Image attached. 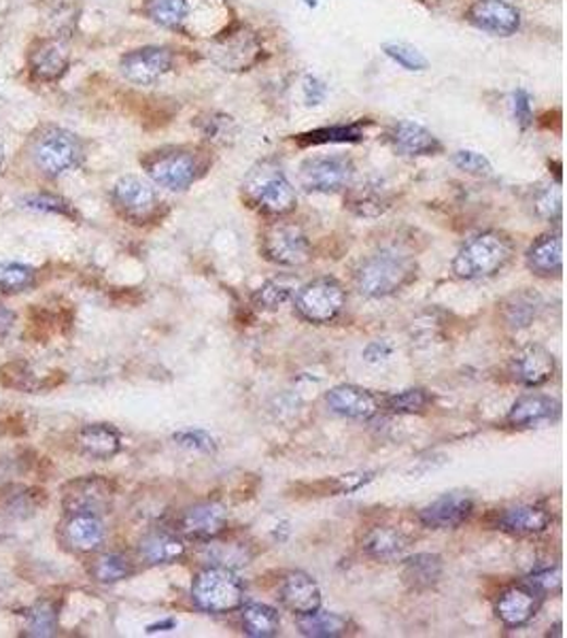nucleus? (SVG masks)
Segmentation results:
<instances>
[{
	"label": "nucleus",
	"instance_id": "nucleus-36",
	"mask_svg": "<svg viewBox=\"0 0 567 638\" xmlns=\"http://www.w3.org/2000/svg\"><path fill=\"white\" fill-rule=\"evenodd\" d=\"M364 122L347 127L317 128L298 136L300 145H325V143H358L364 136Z\"/></svg>",
	"mask_w": 567,
	"mask_h": 638
},
{
	"label": "nucleus",
	"instance_id": "nucleus-53",
	"mask_svg": "<svg viewBox=\"0 0 567 638\" xmlns=\"http://www.w3.org/2000/svg\"><path fill=\"white\" fill-rule=\"evenodd\" d=\"M4 167V147H2V143H0V170Z\"/></svg>",
	"mask_w": 567,
	"mask_h": 638
},
{
	"label": "nucleus",
	"instance_id": "nucleus-28",
	"mask_svg": "<svg viewBox=\"0 0 567 638\" xmlns=\"http://www.w3.org/2000/svg\"><path fill=\"white\" fill-rule=\"evenodd\" d=\"M410 545V539L400 528L394 526H376L365 532L362 550L367 557L378 562H391L405 555Z\"/></svg>",
	"mask_w": 567,
	"mask_h": 638
},
{
	"label": "nucleus",
	"instance_id": "nucleus-49",
	"mask_svg": "<svg viewBox=\"0 0 567 638\" xmlns=\"http://www.w3.org/2000/svg\"><path fill=\"white\" fill-rule=\"evenodd\" d=\"M325 94H327V87H325L324 82H319L317 77H311V75L304 80L306 105H322Z\"/></svg>",
	"mask_w": 567,
	"mask_h": 638
},
{
	"label": "nucleus",
	"instance_id": "nucleus-2",
	"mask_svg": "<svg viewBox=\"0 0 567 638\" xmlns=\"http://www.w3.org/2000/svg\"><path fill=\"white\" fill-rule=\"evenodd\" d=\"M417 277V262L398 250H381L362 260L355 270V288L364 298L394 297Z\"/></svg>",
	"mask_w": 567,
	"mask_h": 638
},
{
	"label": "nucleus",
	"instance_id": "nucleus-14",
	"mask_svg": "<svg viewBox=\"0 0 567 638\" xmlns=\"http://www.w3.org/2000/svg\"><path fill=\"white\" fill-rule=\"evenodd\" d=\"M113 485L102 477H83L64 485L62 505L67 513L102 515L111 509Z\"/></svg>",
	"mask_w": 567,
	"mask_h": 638
},
{
	"label": "nucleus",
	"instance_id": "nucleus-23",
	"mask_svg": "<svg viewBox=\"0 0 567 638\" xmlns=\"http://www.w3.org/2000/svg\"><path fill=\"white\" fill-rule=\"evenodd\" d=\"M553 517L551 513L542 507L535 505H517L510 509H504L497 515L495 528L510 534V537H535L542 534L544 530H548Z\"/></svg>",
	"mask_w": 567,
	"mask_h": 638
},
{
	"label": "nucleus",
	"instance_id": "nucleus-32",
	"mask_svg": "<svg viewBox=\"0 0 567 638\" xmlns=\"http://www.w3.org/2000/svg\"><path fill=\"white\" fill-rule=\"evenodd\" d=\"M351 628V619L340 613H327V611H315L311 615L298 617V630L302 637L311 638H336L345 637Z\"/></svg>",
	"mask_w": 567,
	"mask_h": 638
},
{
	"label": "nucleus",
	"instance_id": "nucleus-54",
	"mask_svg": "<svg viewBox=\"0 0 567 638\" xmlns=\"http://www.w3.org/2000/svg\"><path fill=\"white\" fill-rule=\"evenodd\" d=\"M309 7H317L319 4V0H304Z\"/></svg>",
	"mask_w": 567,
	"mask_h": 638
},
{
	"label": "nucleus",
	"instance_id": "nucleus-26",
	"mask_svg": "<svg viewBox=\"0 0 567 638\" xmlns=\"http://www.w3.org/2000/svg\"><path fill=\"white\" fill-rule=\"evenodd\" d=\"M69 69V51L62 43L41 39L33 45L31 51V71L41 82H56Z\"/></svg>",
	"mask_w": 567,
	"mask_h": 638
},
{
	"label": "nucleus",
	"instance_id": "nucleus-6",
	"mask_svg": "<svg viewBox=\"0 0 567 638\" xmlns=\"http://www.w3.org/2000/svg\"><path fill=\"white\" fill-rule=\"evenodd\" d=\"M192 600L201 611L213 615L239 611L244 604L243 579L230 566H206L192 581Z\"/></svg>",
	"mask_w": 567,
	"mask_h": 638
},
{
	"label": "nucleus",
	"instance_id": "nucleus-10",
	"mask_svg": "<svg viewBox=\"0 0 567 638\" xmlns=\"http://www.w3.org/2000/svg\"><path fill=\"white\" fill-rule=\"evenodd\" d=\"M111 201L116 212L132 224H147L156 219L162 205L156 188L134 174H125L113 185Z\"/></svg>",
	"mask_w": 567,
	"mask_h": 638
},
{
	"label": "nucleus",
	"instance_id": "nucleus-44",
	"mask_svg": "<svg viewBox=\"0 0 567 638\" xmlns=\"http://www.w3.org/2000/svg\"><path fill=\"white\" fill-rule=\"evenodd\" d=\"M533 213L540 217V219H559L562 215V192L557 188H544L535 194L533 198Z\"/></svg>",
	"mask_w": 567,
	"mask_h": 638
},
{
	"label": "nucleus",
	"instance_id": "nucleus-8",
	"mask_svg": "<svg viewBox=\"0 0 567 638\" xmlns=\"http://www.w3.org/2000/svg\"><path fill=\"white\" fill-rule=\"evenodd\" d=\"M347 304V292L334 277H317L293 294L295 311L311 324H331Z\"/></svg>",
	"mask_w": 567,
	"mask_h": 638
},
{
	"label": "nucleus",
	"instance_id": "nucleus-5",
	"mask_svg": "<svg viewBox=\"0 0 567 638\" xmlns=\"http://www.w3.org/2000/svg\"><path fill=\"white\" fill-rule=\"evenodd\" d=\"M31 158L43 174L60 177L82 165L85 145L75 132L47 124L31 139Z\"/></svg>",
	"mask_w": 567,
	"mask_h": 638
},
{
	"label": "nucleus",
	"instance_id": "nucleus-29",
	"mask_svg": "<svg viewBox=\"0 0 567 638\" xmlns=\"http://www.w3.org/2000/svg\"><path fill=\"white\" fill-rule=\"evenodd\" d=\"M188 553L185 539L177 532H152L138 543V555L143 562L152 566L174 564L183 559Z\"/></svg>",
	"mask_w": 567,
	"mask_h": 638
},
{
	"label": "nucleus",
	"instance_id": "nucleus-12",
	"mask_svg": "<svg viewBox=\"0 0 567 638\" xmlns=\"http://www.w3.org/2000/svg\"><path fill=\"white\" fill-rule=\"evenodd\" d=\"M174 56L164 45H145L132 49L120 58V73L125 82L134 85H154L170 73Z\"/></svg>",
	"mask_w": 567,
	"mask_h": 638
},
{
	"label": "nucleus",
	"instance_id": "nucleus-43",
	"mask_svg": "<svg viewBox=\"0 0 567 638\" xmlns=\"http://www.w3.org/2000/svg\"><path fill=\"white\" fill-rule=\"evenodd\" d=\"M174 443L190 449V452H198V454H215L217 452V441L206 432V430H181L174 432Z\"/></svg>",
	"mask_w": 567,
	"mask_h": 638
},
{
	"label": "nucleus",
	"instance_id": "nucleus-33",
	"mask_svg": "<svg viewBox=\"0 0 567 638\" xmlns=\"http://www.w3.org/2000/svg\"><path fill=\"white\" fill-rule=\"evenodd\" d=\"M89 575L94 581L111 586L134 575V564L122 553H100L98 557L92 559Z\"/></svg>",
	"mask_w": 567,
	"mask_h": 638
},
{
	"label": "nucleus",
	"instance_id": "nucleus-9",
	"mask_svg": "<svg viewBox=\"0 0 567 638\" xmlns=\"http://www.w3.org/2000/svg\"><path fill=\"white\" fill-rule=\"evenodd\" d=\"M355 165L347 156H313L300 165L298 181L306 192L334 194L347 190L353 181Z\"/></svg>",
	"mask_w": 567,
	"mask_h": 638
},
{
	"label": "nucleus",
	"instance_id": "nucleus-47",
	"mask_svg": "<svg viewBox=\"0 0 567 638\" xmlns=\"http://www.w3.org/2000/svg\"><path fill=\"white\" fill-rule=\"evenodd\" d=\"M26 207L37 209V212L71 215V205H69L64 198L56 196V194H37V196H31V198L26 201Z\"/></svg>",
	"mask_w": 567,
	"mask_h": 638
},
{
	"label": "nucleus",
	"instance_id": "nucleus-40",
	"mask_svg": "<svg viewBox=\"0 0 567 638\" xmlns=\"http://www.w3.org/2000/svg\"><path fill=\"white\" fill-rule=\"evenodd\" d=\"M28 637H51L58 630V611L51 602H39L24 613Z\"/></svg>",
	"mask_w": 567,
	"mask_h": 638
},
{
	"label": "nucleus",
	"instance_id": "nucleus-37",
	"mask_svg": "<svg viewBox=\"0 0 567 638\" xmlns=\"http://www.w3.org/2000/svg\"><path fill=\"white\" fill-rule=\"evenodd\" d=\"M430 402H432V396L425 389L410 387V389L387 394L378 405H383L387 411L398 413V416H414V413H423L430 407Z\"/></svg>",
	"mask_w": 567,
	"mask_h": 638
},
{
	"label": "nucleus",
	"instance_id": "nucleus-38",
	"mask_svg": "<svg viewBox=\"0 0 567 638\" xmlns=\"http://www.w3.org/2000/svg\"><path fill=\"white\" fill-rule=\"evenodd\" d=\"M145 13L164 28H179L188 17V0H145Z\"/></svg>",
	"mask_w": 567,
	"mask_h": 638
},
{
	"label": "nucleus",
	"instance_id": "nucleus-22",
	"mask_svg": "<svg viewBox=\"0 0 567 638\" xmlns=\"http://www.w3.org/2000/svg\"><path fill=\"white\" fill-rule=\"evenodd\" d=\"M60 537L71 552H96L105 541V523L94 513H69L60 526Z\"/></svg>",
	"mask_w": 567,
	"mask_h": 638
},
{
	"label": "nucleus",
	"instance_id": "nucleus-7",
	"mask_svg": "<svg viewBox=\"0 0 567 638\" xmlns=\"http://www.w3.org/2000/svg\"><path fill=\"white\" fill-rule=\"evenodd\" d=\"M260 252L268 262L285 268L304 266L313 257L306 232L298 224L284 219H275L270 226L264 228L260 237Z\"/></svg>",
	"mask_w": 567,
	"mask_h": 638
},
{
	"label": "nucleus",
	"instance_id": "nucleus-16",
	"mask_svg": "<svg viewBox=\"0 0 567 638\" xmlns=\"http://www.w3.org/2000/svg\"><path fill=\"white\" fill-rule=\"evenodd\" d=\"M555 373H557V360L542 345H527L510 360L512 380L526 387H540L551 382Z\"/></svg>",
	"mask_w": 567,
	"mask_h": 638
},
{
	"label": "nucleus",
	"instance_id": "nucleus-51",
	"mask_svg": "<svg viewBox=\"0 0 567 638\" xmlns=\"http://www.w3.org/2000/svg\"><path fill=\"white\" fill-rule=\"evenodd\" d=\"M13 324H15V313L7 309L4 304H0V340L13 330Z\"/></svg>",
	"mask_w": 567,
	"mask_h": 638
},
{
	"label": "nucleus",
	"instance_id": "nucleus-4",
	"mask_svg": "<svg viewBox=\"0 0 567 638\" xmlns=\"http://www.w3.org/2000/svg\"><path fill=\"white\" fill-rule=\"evenodd\" d=\"M208 167V160L198 147L170 145L156 149L143 158V169L154 183L170 192H185L192 188Z\"/></svg>",
	"mask_w": 567,
	"mask_h": 638
},
{
	"label": "nucleus",
	"instance_id": "nucleus-21",
	"mask_svg": "<svg viewBox=\"0 0 567 638\" xmlns=\"http://www.w3.org/2000/svg\"><path fill=\"white\" fill-rule=\"evenodd\" d=\"M562 416V402L546 394H526L515 400V405L508 411L506 422L512 428L526 430V428H540V425L553 424Z\"/></svg>",
	"mask_w": 567,
	"mask_h": 638
},
{
	"label": "nucleus",
	"instance_id": "nucleus-24",
	"mask_svg": "<svg viewBox=\"0 0 567 638\" xmlns=\"http://www.w3.org/2000/svg\"><path fill=\"white\" fill-rule=\"evenodd\" d=\"M527 268L538 277H559L564 273V243L559 232L538 237L526 254Z\"/></svg>",
	"mask_w": 567,
	"mask_h": 638
},
{
	"label": "nucleus",
	"instance_id": "nucleus-15",
	"mask_svg": "<svg viewBox=\"0 0 567 638\" xmlns=\"http://www.w3.org/2000/svg\"><path fill=\"white\" fill-rule=\"evenodd\" d=\"M474 513V498L466 492H446L419 510V521L430 530H455Z\"/></svg>",
	"mask_w": 567,
	"mask_h": 638
},
{
	"label": "nucleus",
	"instance_id": "nucleus-34",
	"mask_svg": "<svg viewBox=\"0 0 567 638\" xmlns=\"http://www.w3.org/2000/svg\"><path fill=\"white\" fill-rule=\"evenodd\" d=\"M295 290H298L295 277L281 275V277L268 279L264 286L257 288V292L253 294V304L257 309H264V311H277L279 306H284L289 298L295 294Z\"/></svg>",
	"mask_w": 567,
	"mask_h": 638
},
{
	"label": "nucleus",
	"instance_id": "nucleus-13",
	"mask_svg": "<svg viewBox=\"0 0 567 638\" xmlns=\"http://www.w3.org/2000/svg\"><path fill=\"white\" fill-rule=\"evenodd\" d=\"M521 20V11L506 0H476L468 9V22L493 37L517 35Z\"/></svg>",
	"mask_w": 567,
	"mask_h": 638
},
{
	"label": "nucleus",
	"instance_id": "nucleus-52",
	"mask_svg": "<svg viewBox=\"0 0 567 638\" xmlns=\"http://www.w3.org/2000/svg\"><path fill=\"white\" fill-rule=\"evenodd\" d=\"M174 626H177L174 619H166V622H160V624L149 626L147 633H149V635H154V633H168V630H174Z\"/></svg>",
	"mask_w": 567,
	"mask_h": 638
},
{
	"label": "nucleus",
	"instance_id": "nucleus-45",
	"mask_svg": "<svg viewBox=\"0 0 567 638\" xmlns=\"http://www.w3.org/2000/svg\"><path fill=\"white\" fill-rule=\"evenodd\" d=\"M234 122L228 116H208V120H203L201 130L204 136L213 143H228V139H234Z\"/></svg>",
	"mask_w": 567,
	"mask_h": 638
},
{
	"label": "nucleus",
	"instance_id": "nucleus-31",
	"mask_svg": "<svg viewBox=\"0 0 567 638\" xmlns=\"http://www.w3.org/2000/svg\"><path fill=\"white\" fill-rule=\"evenodd\" d=\"M241 622L246 637L253 638H273L281 633V617L279 611L262 604V602H251L246 606H241Z\"/></svg>",
	"mask_w": 567,
	"mask_h": 638
},
{
	"label": "nucleus",
	"instance_id": "nucleus-18",
	"mask_svg": "<svg viewBox=\"0 0 567 638\" xmlns=\"http://www.w3.org/2000/svg\"><path fill=\"white\" fill-rule=\"evenodd\" d=\"M279 600L298 617L319 611L324 602L319 583L304 570H291L285 575L279 586Z\"/></svg>",
	"mask_w": 567,
	"mask_h": 638
},
{
	"label": "nucleus",
	"instance_id": "nucleus-42",
	"mask_svg": "<svg viewBox=\"0 0 567 638\" xmlns=\"http://www.w3.org/2000/svg\"><path fill=\"white\" fill-rule=\"evenodd\" d=\"M526 583L544 598L548 594H559L562 592V570L557 566L538 568L531 575H527Z\"/></svg>",
	"mask_w": 567,
	"mask_h": 638
},
{
	"label": "nucleus",
	"instance_id": "nucleus-3",
	"mask_svg": "<svg viewBox=\"0 0 567 638\" xmlns=\"http://www.w3.org/2000/svg\"><path fill=\"white\" fill-rule=\"evenodd\" d=\"M515 255V243L499 230H485L472 237L453 257V273L466 281L488 279L502 273Z\"/></svg>",
	"mask_w": 567,
	"mask_h": 638
},
{
	"label": "nucleus",
	"instance_id": "nucleus-1",
	"mask_svg": "<svg viewBox=\"0 0 567 638\" xmlns=\"http://www.w3.org/2000/svg\"><path fill=\"white\" fill-rule=\"evenodd\" d=\"M243 196L251 209L275 219H284L298 207L295 188L275 160H262L246 172Z\"/></svg>",
	"mask_w": 567,
	"mask_h": 638
},
{
	"label": "nucleus",
	"instance_id": "nucleus-25",
	"mask_svg": "<svg viewBox=\"0 0 567 638\" xmlns=\"http://www.w3.org/2000/svg\"><path fill=\"white\" fill-rule=\"evenodd\" d=\"M445 575V562L438 553H417L402 564V581L414 594L434 590Z\"/></svg>",
	"mask_w": 567,
	"mask_h": 638
},
{
	"label": "nucleus",
	"instance_id": "nucleus-11",
	"mask_svg": "<svg viewBox=\"0 0 567 638\" xmlns=\"http://www.w3.org/2000/svg\"><path fill=\"white\" fill-rule=\"evenodd\" d=\"M226 530H228V510L215 501L196 503L181 510L174 521V532L196 543H213Z\"/></svg>",
	"mask_w": 567,
	"mask_h": 638
},
{
	"label": "nucleus",
	"instance_id": "nucleus-50",
	"mask_svg": "<svg viewBox=\"0 0 567 638\" xmlns=\"http://www.w3.org/2000/svg\"><path fill=\"white\" fill-rule=\"evenodd\" d=\"M391 356V345H387L385 340H374L365 347L364 358L367 362H381L387 360Z\"/></svg>",
	"mask_w": 567,
	"mask_h": 638
},
{
	"label": "nucleus",
	"instance_id": "nucleus-27",
	"mask_svg": "<svg viewBox=\"0 0 567 638\" xmlns=\"http://www.w3.org/2000/svg\"><path fill=\"white\" fill-rule=\"evenodd\" d=\"M347 207L360 217H381L391 207V194L378 179H367L360 185L349 188Z\"/></svg>",
	"mask_w": 567,
	"mask_h": 638
},
{
	"label": "nucleus",
	"instance_id": "nucleus-41",
	"mask_svg": "<svg viewBox=\"0 0 567 638\" xmlns=\"http://www.w3.org/2000/svg\"><path fill=\"white\" fill-rule=\"evenodd\" d=\"M383 51L387 58H391L396 64H400L406 71H425L427 58L410 43H383Z\"/></svg>",
	"mask_w": 567,
	"mask_h": 638
},
{
	"label": "nucleus",
	"instance_id": "nucleus-39",
	"mask_svg": "<svg viewBox=\"0 0 567 638\" xmlns=\"http://www.w3.org/2000/svg\"><path fill=\"white\" fill-rule=\"evenodd\" d=\"M35 281H37L35 268L17 262H0V290L4 294L26 292L35 286Z\"/></svg>",
	"mask_w": 567,
	"mask_h": 638
},
{
	"label": "nucleus",
	"instance_id": "nucleus-30",
	"mask_svg": "<svg viewBox=\"0 0 567 638\" xmlns=\"http://www.w3.org/2000/svg\"><path fill=\"white\" fill-rule=\"evenodd\" d=\"M77 443L85 456L96 460H109L122 452V434L109 424L83 425Z\"/></svg>",
	"mask_w": 567,
	"mask_h": 638
},
{
	"label": "nucleus",
	"instance_id": "nucleus-17",
	"mask_svg": "<svg viewBox=\"0 0 567 638\" xmlns=\"http://www.w3.org/2000/svg\"><path fill=\"white\" fill-rule=\"evenodd\" d=\"M544 595L535 592L526 581L508 588L495 602V615L506 628H523L540 611Z\"/></svg>",
	"mask_w": 567,
	"mask_h": 638
},
{
	"label": "nucleus",
	"instance_id": "nucleus-48",
	"mask_svg": "<svg viewBox=\"0 0 567 638\" xmlns=\"http://www.w3.org/2000/svg\"><path fill=\"white\" fill-rule=\"evenodd\" d=\"M512 113H515V120L521 128L531 127L533 122V109H531V96L529 92L519 87L515 94H512Z\"/></svg>",
	"mask_w": 567,
	"mask_h": 638
},
{
	"label": "nucleus",
	"instance_id": "nucleus-19",
	"mask_svg": "<svg viewBox=\"0 0 567 638\" xmlns=\"http://www.w3.org/2000/svg\"><path fill=\"white\" fill-rule=\"evenodd\" d=\"M387 145L400 156H436L443 152L438 136L417 122L402 120L385 132Z\"/></svg>",
	"mask_w": 567,
	"mask_h": 638
},
{
	"label": "nucleus",
	"instance_id": "nucleus-35",
	"mask_svg": "<svg viewBox=\"0 0 567 638\" xmlns=\"http://www.w3.org/2000/svg\"><path fill=\"white\" fill-rule=\"evenodd\" d=\"M540 309H542V298L538 297L535 292H519V294H512L506 300L504 315H506L508 326L527 328L529 324H533Z\"/></svg>",
	"mask_w": 567,
	"mask_h": 638
},
{
	"label": "nucleus",
	"instance_id": "nucleus-46",
	"mask_svg": "<svg viewBox=\"0 0 567 638\" xmlns=\"http://www.w3.org/2000/svg\"><path fill=\"white\" fill-rule=\"evenodd\" d=\"M453 165L463 172H470V174H476V177H486L491 174V162L486 160L483 154L479 152H472V149H461L453 156Z\"/></svg>",
	"mask_w": 567,
	"mask_h": 638
},
{
	"label": "nucleus",
	"instance_id": "nucleus-20",
	"mask_svg": "<svg viewBox=\"0 0 567 638\" xmlns=\"http://www.w3.org/2000/svg\"><path fill=\"white\" fill-rule=\"evenodd\" d=\"M325 405L331 413L349 420H370L378 413L381 405L374 394L360 385H336L325 394Z\"/></svg>",
	"mask_w": 567,
	"mask_h": 638
}]
</instances>
